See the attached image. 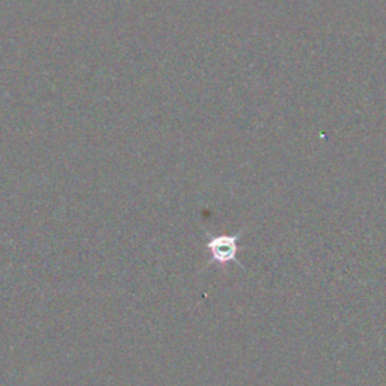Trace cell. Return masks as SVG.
<instances>
[{"label": "cell", "instance_id": "1", "mask_svg": "<svg viewBox=\"0 0 386 386\" xmlns=\"http://www.w3.org/2000/svg\"><path fill=\"white\" fill-rule=\"evenodd\" d=\"M239 239L240 232L236 236H213L208 237L207 249L212 255V261L217 264H228L231 261H237V252H239Z\"/></svg>", "mask_w": 386, "mask_h": 386}]
</instances>
